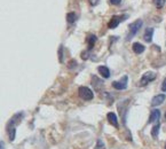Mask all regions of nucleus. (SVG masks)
Segmentation results:
<instances>
[{"instance_id": "obj_14", "label": "nucleus", "mask_w": 166, "mask_h": 149, "mask_svg": "<svg viewBox=\"0 0 166 149\" xmlns=\"http://www.w3.org/2000/svg\"><path fill=\"white\" fill-rule=\"evenodd\" d=\"M92 84H93V86H95V89L99 91L100 89V87H101L102 85H103V81H100L99 78H97L96 76H94L93 77V81H92Z\"/></svg>"}, {"instance_id": "obj_10", "label": "nucleus", "mask_w": 166, "mask_h": 149, "mask_svg": "<svg viewBox=\"0 0 166 149\" xmlns=\"http://www.w3.org/2000/svg\"><path fill=\"white\" fill-rule=\"evenodd\" d=\"M132 49H133L134 53H136V54H141V53L144 52L146 47H144L142 44H140V43H134L133 46H132Z\"/></svg>"}, {"instance_id": "obj_5", "label": "nucleus", "mask_w": 166, "mask_h": 149, "mask_svg": "<svg viewBox=\"0 0 166 149\" xmlns=\"http://www.w3.org/2000/svg\"><path fill=\"white\" fill-rule=\"evenodd\" d=\"M127 81H128V77L124 76L120 81H114V83H112V86H114V89H118V91H122V89H125L126 87H127Z\"/></svg>"}, {"instance_id": "obj_21", "label": "nucleus", "mask_w": 166, "mask_h": 149, "mask_svg": "<svg viewBox=\"0 0 166 149\" xmlns=\"http://www.w3.org/2000/svg\"><path fill=\"white\" fill-rule=\"evenodd\" d=\"M120 1H122V0H110V2H111L112 5H118Z\"/></svg>"}, {"instance_id": "obj_1", "label": "nucleus", "mask_w": 166, "mask_h": 149, "mask_svg": "<svg viewBox=\"0 0 166 149\" xmlns=\"http://www.w3.org/2000/svg\"><path fill=\"white\" fill-rule=\"evenodd\" d=\"M22 118H23V114L18 113L9 121L8 125H7V132H8V137L10 141L15 140V134H16V126L15 125L18 124L22 121Z\"/></svg>"}, {"instance_id": "obj_7", "label": "nucleus", "mask_w": 166, "mask_h": 149, "mask_svg": "<svg viewBox=\"0 0 166 149\" xmlns=\"http://www.w3.org/2000/svg\"><path fill=\"white\" fill-rule=\"evenodd\" d=\"M123 19L120 16H112V19L109 21V24H108V27H109L110 29H115L117 28L118 24L120 23V21H122Z\"/></svg>"}, {"instance_id": "obj_25", "label": "nucleus", "mask_w": 166, "mask_h": 149, "mask_svg": "<svg viewBox=\"0 0 166 149\" xmlns=\"http://www.w3.org/2000/svg\"><path fill=\"white\" fill-rule=\"evenodd\" d=\"M165 149H166V145H165Z\"/></svg>"}, {"instance_id": "obj_2", "label": "nucleus", "mask_w": 166, "mask_h": 149, "mask_svg": "<svg viewBox=\"0 0 166 149\" xmlns=\"http://www.w3.org/2000/svg\"><path fill=\"white\" fill-rule=\"evenodd\" d=\"M142 24H143V22H142L141 20H136L135 22H133V23L130 25V32H128V35L126 37V40H131V39L138 33L139 30L141 29Z\"/></svg>"}, {"instance_id": "obj_18", "label": "nucleus", "mask_w": 166, "mask_h": 149, "mask_svg": "<svg viewBox=\"0 0 166 149\" xmlns=\"http://www.w3.org/2000/svg\"><path fill=\"white\" fill-rule=\"evenodd\" d=\"M95 149H105L103 141H102V140H97V145H96V147H95Z\"/></svg>"}, {"instance_id": "obj_15", "label": "nucleus", "mask_w": 166, "mask_h": 149, "mask_svg": "<svg viewBox=\"0 0 166 149\" xmlns=\"http://www.w3.org/2000/svg\"><path fill=\"white\" fill-rule=\"evenodd\" d=\"M159 129H160V124L158 123V124H156L152 127V130H151V135H152V138L154 139H156V138L158 137V133H159Z\"/></svg>"}, {"instance_id": "obj_13", "label": "nucleus", "mask_w": 166, "mask_h": 149, "mask_svg": "<svg viewBox=\"0 0 166 149\" xmlns=\"http://www.w3.org/2000/svg\"><path fill=\"white\" fill-rule=\"evenodd\" d=\"M95 41H96V37L94 36V35H89L88 38H87L88 49H92V48H93V46H94V44H95Z\"/></svg>"}, {"instance_id": "obj_8", "label": "nucleus", "mask_w": 166, "mask_h": 149, "mask_svg": "<svg viewBox=\"0 0 166 149\" xmlns=\"http://www.w3.org/2000/svg\"><path fill=\"white\" fill-rule=\"evenodd\" d=\"M107 118H108V121H109L110 124H112L115 127H119V126H118L117 116H116V114L115 113H109L108 115H107Z\"/></svg>"}, {"instance_id": "obj_19", "label": "nucleus", "mask_w": 166, "mask_h": 149, "mask_svg": "<svg viewBox=\"0 0 166 149\" xmlns=\"http://www.w3.org/2000/svg\"><path fill=\"white\" fill-rule=\"evenodd\" d=\"M59 55H60V62H63V46H61V47H60Z\"/></svg>"}, {"instance_id": "obj_3", "label": "nucleus", "mask_w": 166, "mask_h": 149, "mask_svg": "<svg viewBox=\"0 0 166 149\" xmlns=\"http://www.w3.org/2000/svg\"><path fill=\"white\" fill-rule=\"evenodd\" d=\"M78 94H79V97H80L83 100H86V101L92 100V99L94 97V94H93V92H92V89H88V87H85V86L79 87V89H78Z\"/></svg>"}, {"instance_id": "obj_22", "label": "nucleus", "mask_w": 166, "mask_h": 149, "mask_svg": "<svg viewBox=\"0 0 166 149\" xmlns=\"http://www.w3.org/2000/svg\"><path fill=\"white\" fill-rule=\"evenodd\" d=\"M88 1H89V4L93 5V6H94V5H96L97 2H99V0H88Z\"/></svg>"}, {"instance_id": "obj_12", "label": "nucleus", "mask_w": 166, "mask_h": 149, "mask_svg": "<svg viewBox=\"0 0 166 149\" xmlns=\"http://www.w3.org/2000/svg\"><path fill=\"white\" fill-rule=\"evenodd\" d=\"M97 70H99L100 75H101L103 78H109L110 77V70L107 68V67H104V65H100Z\"/></svg>"}, {"instance_id": "obj_9", "label": "nucleus", "mask_w": 166, "mask_h": 149, "mask_svg": "<svg viewBox=\"0 0 166 149\" xmlns=\"http://www.w3.org/2000/svg\"><path fill=\"white\" fill-rule=\"evenodd\" d=\"M159 117H160V111L158 109H155L151 111L150 114V118H149V123H154V122L159 121Z\"/></svg>"}, {"instance_id": "obj_24", "label": "nucleus", "mask_w": 166, "mask_h": 149, "mask_svg": "<svg viewBox=\"0 0 166 149\" xmlns=\"http://www.w3.org/2000/svg\"><path fill=\"white\" fill-rule=\"evenodd\" d=\"M165 118H166V113H165Z\"/></svg>"}, {"instance_id": "obj_20", "label": "nucleus", "mask_w": 166, "mask_h": 149, "mask_svg": "<svg viewBox=\"0 0 166 149\" xmlns=\"http://www.w3.org/2000/svg\"><path fill=\"white\" fill-rule=\"evenodd\" d=\"M162 89L164 91V92H166V78H165V81H163V85H162Z\"/></svg>"}, {"instance_id": "obj_4", "label": "nucleus", "mask_w": 166, "mask_h": 149, "mask_svg": "<svg viewBox=\"0 0 166 149\" xmlns=\"http://www.w3.org/2000/svg\"><path fill=\"white\" fill-rule=\"evenodd\" d=\"M155 78H156V73L152 72V71H148V72H146L141 77L140 85H141V86H146V85L149 84L150 81H155Z\"/></svg>"}, {"instance_id": "obj_23", "label": "nucleus", "mask_w": 166, "mask_h": 149, "mask_svg": "<svg viewBox=\"0 0 166 149\" xmlns=\"http://www.w3.org/2000/svg\"><path fill=\"white\" fill-rule=\"evenodd\" d=\"M0 149H5V142L4 141H0Z\"/></svg>"}, {"instance_id": "obj_6", "label": "nucleus", "mask_w": 166, "mask_h": 149, "mask_svg": "<svg viewBox=\"0 0 166 149\" xmlns=\"http://www.w3.org/2000/svg\"><path fill=\"white\" fill-rule=\"evenodd\" d=\"M165 99L166 97L164 94H158V95L154 97V99L151 100V106H152V107H157V106L162 105L163 102L165 101Z\"/></svg>"}, {"instance_id": "obj_11", "label": "nucleus", "mask_w": 166, "mask_h": 149, "mask_svg": "<svg viewBox=\"0 0 166 149\" xmlns=\"http://www.w3.org/2000/svg\"><path fill=\"white\" fill-rule=\"evenodd\" d=\"M152 36H154V29L152 28H148L144 32V36H143V39L147 41V43H150L152 40Z\"/></svg>"}, {"instance_id": "obj_16", "label": "nucleus", "mask_w": 166, "mask_h": 149, "mask_svg": "<svg viewBox=\"0 0 166 149\" xmlns=\"http://www.w3.org/2000/svg\"><path fill=\"white\" fill-rule=\"evenodd\" d=\"M76 19H77V16H76V13L73 12H70L67 14V21L69 22V23H73L75 21H76Z\"/></svg>"}, {"instance_id": "obj_17", "label": "nucleus", "mask_w": 166, "mask_h": 149, "mask_svg": "<svg viewBox=\"0 0 166 149\" xmlns=\"http://www.w3.org/2000/svg\"><path fill=\"white\" fill-rule=\"evenodd\" d=\"M154 1V4L157 6L158 8H162L163 6L165 5V0H152Z\"/></svg>"}]
</instances>
